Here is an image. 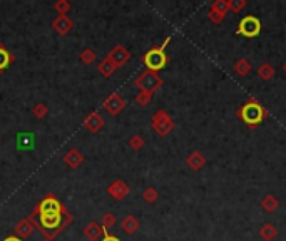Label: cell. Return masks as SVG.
<instances>
[{
    "label": "cell",
    "instance_id": "10",
    "mask_svg": "<svg viewBox=\"0 0 286 241\" xmlns=\"http://www.w3.org/2000/svg\"><path fill=\"white\" fill-rule=\"evenodd\" d=\"M51 26L59 35H67L69 32L74 28V20L69 17V15H57V17L52 20Z\"/></svg>",
    "mask_w": 286,
    "mask_h": 241
},
{
    "label": "cell",
    "instance_id": "39",
    "mask_svg": "<svg viewBox=\"0 0 286 241\" xmlns=\"http://www.w3.org/2000/svg\"><path fill=\"white\" fill-rule=\"evenodd\" d=\"M0 141H2V139H0Z\"/></svg>",
    "mask_w": 286,
    "mask_h": 241
},
{
    "label": "cell",
    "instance_id": "30",
    "mask_svg": "<svg viewBox=\"0 0 286 241\" xmlns=\"http://www.w3.org/2000/svg\"><path fill=\"white\" fill-rule=\"evenodd\" d=\"M128 144H129V148H132L134 151H139V149L144 148L146 142H144V137H142V136H139V134H134V136L129 139Z\"/></svg>",
    "mask_w": 286,
    "mask_h": 241
},
{
    "label": "cell",
    "instance_id": "27",
    "mask_svg": "<svg viewBox=\"0 0 286 241\" xmlns=\"http://www.w3.org/2000/svg\"><path fill=\"white\" fill-rule=\"evenodd\" d=\"M209 9L214 12H219V14H228L230 12V5H228V0H214Z\"/></svg>",
    "mask_w": 286,
    "mask_h": 241
},
{
    "label": "cell",
    "instance_id": "14",
    "mask_svg": "<svg viewBox=\"0 0 286 241\" xmlns=\"http://www.w3.org/2000/svg\"><path fill=\"white\" fill-rule=\"evenodd\" d=\"M107 233V230H104V228L101 226V223H97V221H91L87 224V226L84 228V235H85V238L87 240H91V241H97V240H101L102 236Z\"/></svg>",
    "mask_w": 286,
    "mask_h": 241
},
{
    "label": "cell",
    "instance_id": "16",
    "mask_svg": "<svg viewBox=\"0 0 286 241\" xmlns=\"http://www.w3.org/2000/svg\"><path fill=\"white\" fill-rule=\"evenodd\" d=\"M35 228L32 226V223L28 221V218H24L15 224V236H19L20 240H26L28 236H32Z\"/></svg>",
    "mask_w": 286,
    "mask_h": 241
},
{
    "label": "cell",
    "instance_id": "22",
    "mask_svg": "<svg viewBox=\"0 0 286 241\" xmlns=\"http://www.w3.org/2000/svg\"><path fill=\"white\" fill-rule=\"evenodd\" d=\"M256 74H258L263 80H271L273 77H275L276 71H275V67H273V65L269 64V62H263L258 69H256Z\"/></svg>",
    "mask_w": 286,
    "mask_h": 241
},
{
    "label": "cell",
    "instance_id": "34",
    "mask_svg": "<svg viewBox=\"0 0 286 241\" xmlns=\"http://www.w3.org/2000/svg\"><path fill=\"white\" fill-rule=\"evenodd\" d=\"M208 19L211 20L212 24H221L224 19H226V14H219V12H214V10H208Z\"/></svg>",
    "mask_w": 286,
    "mask_h": 241
},
{
    "label": "cell",
    "instance_id": "35",
    "mask_svg": "<svg viewBox=\"0 0 286 241\" xmlns=\"http://www.w3.org/2000/svg\"><path fill=\"white\" fill-rule=\"evenodd\" d=\"M101 241H121L117 236H114V235H109V233H105L104 236H102V240Z\"/></svg>",
    "mask_w": 286,
    "mask_h": 241
},
{
    "label": "cell",
    "instance_id": "32",
    "mask_svg": "<svg viewBox=\"0 0 286 241\" xmlns=\"http://www.w3.org/2000/svg\"><path fill=\"white\" fill-rule=\"evenodd\" d=\"M151 101H153V94H149V92L139 91V94L136 96V102H137L139 106H142V107L149 106V104H151Z\"/></svg>",
    "mask_w": 286,
    "mask_h": 241
},
{
    "label": "cell",
    "instance_id": "31",
    "mask_svg": "<svg viewBox=\"0 0 286 241\" xmlns=\"http://www.w3.org/2000/svg\"><path fill=\"white\" fill-rule=\"evenodd\" d=\"M116 214L114 213H105L104 216H102V219H101V226L104 228V230H109V228H112L114 224H116Z\"/></svg>",
    "mask_w": 286,
    "mask_h": 241
},
{
    "label": "cell",
    "instance_id": "7",
    "mask_svg": "<svg viewBox=\"0 0 286 241\" xmlns=\"http://www.w3.org/2000/svg\"><path fill=\"white\" fill-rule=\"evenodd\" d=\"M261 30V22L258 17L255 15H248V17H243L238 26V30L236 34L244 35V37H256Z\"/></svg>",
    "mask_w": 286,
    "mask_h": 241
},
{
    "label": "cell",
    "instance_id": "26",
    "mask_svg": "<svg viewBox=\"0 0 286 241\" xmlns=\"http://www.w3.org/2000/svg\"><path fill=\"white\" fill-rule=\"evenodd\" d=\"M142 199H144L146 203H149V204H154L159 199V191L154 186L146 187V189L142 191Z\"/></svg>",
    "mask_w": 286,
    "mask_h": 241
},
{
    "label": "cell",
    "instance_id": "11",
    "mask_svg": "<svg viewBox=\"0 0 286 241\" xmlns=\"http://www.w3.org/2000/svg\"><path fill=\"white\" fill-rule=\"evenodd\" d=\"M107 59H111L114 64L117 65V69L122 67L124 64H128L129 62V59H130V52L126 49L124 46H114L112 47V51L109 52V55H107Z\"/></svg>",
    "mask_w": 286,
    "mask_h": 241
},
{
    "label": "cell",
    "instance_id": "15",
    "mask_svg": "<svg viewBox=\"0 0 286 241\" xmlns=\"http://www.w3.org/2000/svg\"><path fill=\"white\" fill-rule=\"evenodd\" d=\"M206 162H208L206 156H204L203 153H199V151H193V153L186 158V164L189 166V169H193V171L203 169Z\"/></svg>",
    "mask_w": 286,
    "mask_h": 241
},
{
    "label": "cell",
    "instance_id": "8",
    "mask_svg": "<svg viewBox=\"0 0 286 241\" xmlns=\"http://www.w3.org/2000/svg\"><path fill=\"white\" fill-rule=\"evenodd\" d=\"M124 107H126V99L121 94H116V92L111 94L107 99L102 102V109H104L109 116H117V114H121L124 111Z\"/></svg>",
    "mask_w": 286,
    "mask_h": 241
},
{
    "label": "cell",
    "instance_id": "18",
    "mask_svg": "<svg viewBox=\"0 0 286 241\" xmlns=\"http://www.w3.org/2000/svg\"><path fill=\"white\" fill-rule=\"evenodd\" d=\"M139 228H141V223H139V219L134 218L132 214L126 216V218L121 221V230L124 231L126 235H134Z\"/></svg>",
    "mask_w": 286,
    "mask_h": 241
},
{
    "label": "cell",
    "instance_id": "5",
    "mask_svg": "<svg viewBox=\"0 0 286 241\" xmlns=\"http://www.w3.org/2000/svg\"><path fill=\"white\" fill-rule=\"evenodd\" d=\"M151 128H153L154 133L157 134V136L161 137H166L167 134H171L176 128L173 117L167 114L164 109H159L153 114V117H151Z\"/></svg>",
    "mask_w": 286,
    "mask_h": 241
},
{
    "label": "cell",
    "instance_id": "23",
    "mask_svg": "<svg viewBox=\"0 0 286 241\" xmlns=\"http://www.w3.org/2000/svg\"><path fill=\"white\" fill-rule=\"evenodd\" d=\"M251 69H253V65L248 59H238L234 62V65H233V71L238 76H248L249 72H251Z\"/></svg>",
    "mask_w": 286,
    "mask_h": 241
},
{
    "label": "cell",
    "instance_id": "2",
    "mask_svg": "<svg viewBox=\"0 0 286 241\" xmlns=\"http://www.w3.org/2000/svg\"><path fill=\"white\" fill-rule=\"evenodd\" d=\"M236 114H238L241 119H243L244 124H248V128H251V129L260 126L261 122L268 117V111L255 99V97H249V99L238 109Z\"/></svg>",
    "mask_w": 286,
    "mask_h": 241
},
{
    "label": "cell",
    "instance_id": "13",
    "mask_svg": "<svg viewBox=\"0 0 286 241\" xmlns=\"http://www.w3.org/2000/svg\"><path fill=\"white\" fill-rule=\"evenodd\" d=\"M64 162H65V166H67V167H71V169H76V167H79L84 162V154L80 153L79 149L72 148V149H69L67 153H65Z\"/></svg>",
    "mask_w": 286,
    "mask_h": 241
},
{
    "label": "cell",
    "instance_id": "19",
    "mask_svg": "<svg viewBox=\"0 0 286 241\" xmlns=\"http://www.w3.org/2000/svg\"><path fill=\"white\" fill-rule=\"evenodd\" d=\"M97 71H99V74H101V76H104L105 79H107V77H111V76L114 74V72L117 71V65L114 64L111 59L104 57V59H102L99 64H97Z\"/></svg>",
    "mask_w": 286,
    "mask_h": 241
},
{
    "label": "cell",
    "instance_id": "20",
    "mask_svg": "<svg viewBox=\"0 0 286 241\" xmlns=\"http://www.w3.org/2000/svg\"><path fill=\"white\" fill-rule=\"evenodd\" d=\"M14 60H15V57L10 54L9 49L0 42V74H3V72L7 71V67H9Z\"/></svg>",
    "mask_w": 286,
    "mask_h": 241
},
{
    "label": "cell",
    "instance_id": "38",
    "mask_svg": "<svg viewBox=\"0 0 286 241\" xmlns=\"http://www.w3.org/2000/svg\"><path fill=\"white\" fill-rule=\"evenodd\" d=\"M42 241H51V240H46V238H44V240H42Z\"/></svg>",
    "mask_w": 286,
    "mask_h": 241
},
{
    "label": "cell",
    "instance_id": "24",
    "mask_svg": "<svg viewBox=\"0 0 286 241\" xmlns=\"http://www.w3.org/2000/svg\"><path fill=\"white\" fill-rule=\"evenodd\" d=\"M278 206H280V201H278V198L273 194H266L261 199V208H263L266 213H273L275 210H278Z\"/></svg>",
    "mask_w": 286,
    "mask_h": 241
},
{
    "label": "cell",
    "instance_id": "4",
    "mask_svg": "<svg viewBox=\"0 0 286 241\" xmlns=\"http://www.w3.org/2000/svg\"><path fill=\"white\" fill-rule=\"evenodd\" d=\"M164 80L162 77L157 74V72H153V71H142L141 74L136 77V85L139 87V91H144V92H149V94H156L159 89L162 87Z\"/></svg>",
    "mask_w": 286,
    "mask_h": 241
},
{
    "label": "cell",
    "instance_id": "28",
    "mask_svg": "<svg viewBox=\"0 0 286 241\" xmlns=\"http://www.w3.org/2000/svg\"><path fill=\"white\" fill-rule=\"evenodd\" d=\"M71 2H67V0H57L54 3V10L57 12L59 15H67L69 10H71Z\"/></svg>",
    "mask_w": 286,
    "mask_h": 241
},
{
    "label": "cell",
    "instance_id": "25",
    "mask_svg": "<svg viewBox=\"0 0 286 241\" xmlns=\"http://www.w3.org/2000/svg\"><path fill=\"white\" fill-rule=\"evenodd\" d=\"M96 57H97L96 51H94V49H91V47H85V49H82V52H80V54H79L80 62L85 64V65H91V64L96 62Z\"/></svg>",
    "mask_w": 286,
    "mask_h": 241
},
{
    "label": "cell",
    "instance_id": "21",
    "mask_svg": "<svg viewBox=\"0 0 286 241\" xmlns=\"http://www.w3.org/2000/svg\"><path fill=\"white\" fill-rule=\"evenodd\" d=\"M260 236L264 241H273L278 236V228L273 223H264L263 226L260 228Z\"/></svg>",
    "mask_w": 286,
    "mask_h": 241
},
{
    "label": "cell",
    "instance_id": "9",
    "mask_svg": "<svg viewBox=\"0 0 286 241\" xmlns=\"http://www.w3.org/2000/svg\"><path fill=\"white\" fill-rule=\"evenodd\" d=\"M130 187L126 181H122V179H116L114 183H111L107 187V193L109 196H112L114 199H117V201H122L124 198H128Z\"/></svg>",
    "mask_w": 286,
    "mask_h": 241
},
{
    "label": "cell",
    "instance_id": "3",
    "mask_svg": "<svg viewBox=\"0 0 286 241\" xmlns=\"http://www.w3.org/2000/svg\"><path fill=\"white\" fill-rule=\"evenodd\" d=\"M169 40H171V37H167L164 42H162V46L151 47L149 51L142 55V62H144L148 71L157 72V71H161V69H164L167 65V62H169V57H167V54H166V47H167V44H169Z\"/></svg>",
    "mask_w": 286,
    "mask_h": 241
},
{
    "label": "cell",
    "instance_id": "12",
    "mask_svg": "<svg viewBox=\"0 0 286 241\" xmlns=\"http://www.w3.org/2000/svg\"><path fill=\"white\" fill-rule=\"evenodd\" d=\"M84 128L87 129L89 133L97 134L102 128H104V117H102L97 111L91 112V114H89V116L84 119Z\"/></svg>",
    "mask_w": 286,
    "mask_h": 241
},
{
    "label": "cell",
    "instance_id": "17",
    "mask_svg": "<svg viewBox=\"0 0 286 241\" xmlns=\"http://www.w3.org/2000/svg\"><path fill=\"white\" fill-rule=\"evenodd\" d=\"M34 142H35L34 133H17V149L19 151L34 149Z\"/></svg>",
    "mask_w": 286,
    "mask_h": 241
},
{
    "label": "cell",
    "instance_id": "6",
    "mask_svg": "<svg viewBox=\"0 0 286 241\" xmlns=\"http://www.w3.org/2000/svg\"><path fill=\"white\" fill-rule=\"evenodd\" d=\"M67 211V208L59 201V198H55L54 194H46L42 201L35 206L34 213L39 216H51V214H64Z\"/></svg>",
    "mask_w": 286,
    "mask_h": 241
},
{
    "label": "cell",
    "instance_id": "36",
    "mask_svg": "<svg viewBox=\"0 0 286 241\" xmlns=\"http://www.w3.org/2000/svg\"><path fill=\"white\" fill-rule=\"evenodd\" d=\"M3 241H22V240H20L19 236H14V235H10V236H7V238L3 240Z\"/></svg>",
    "mask_w": 286,
    "mask_h": 241
},
{
    "label": "cell",
    "instance_id": "1",
    "mask_svg": "<svg viewBox=\"0 0 286 241\" xmlns=\"http://www.w3.org/2000/svg\"><path fill=\"white\" fill-rule=\"evenodd\" d=\"M28 221L37 231L44 235L46 240H54L57 235H60L65 228L74 221V216L69 213V210L64 214H51V216H39L37 213H32L28 216Z\"/></svg>",
    "mask_w": 286,
    "mask_h": 241
},
{
    "label": "cell",
    "instance_id": "37",
    "mask_svg": "<svg viewBox=\"0 0 286 241\" xmlns=\"http://www.w3.org/2000/svg\"><path fill=\"white\" fill-rule=\"evenodd\" d=\"M283 72H285V74H286V62L283 64Z\"/></svg>",
    "mask_w": 286,
    "mask_h": 241
},
{
    "label": "cell",
    "instance_id": "29",
    "mask_svg": "<svg viewBox=\"0 0 286 241\" xmlns=\"http://www.w3.org/2000/svg\"><path fill=\"white\" fill-rule=\"evenodd\" d=\"M32 112H34V116L37 117V119H44L49 114V107L44 102H37V104L34 106V109H32Z\"/></svg>",
    "mask_w": 286,
    "mask_h": 241
},
{
    "label": "cell",
    "instance_id": "33",
    "mask_svg": "<svg viewBox=\"0 0 286 241\" xmlns=\"http://www.w3.org/2000/svg\"><path fill=\"white\" fill-rule=\"evenodd\" d=\"M228 5H230V12L238 14V12H241L248 5V2L246 0H228Z\"/></svg>",
    "mask_w": 286,
    "mask_h": 241
}]
</instances>
